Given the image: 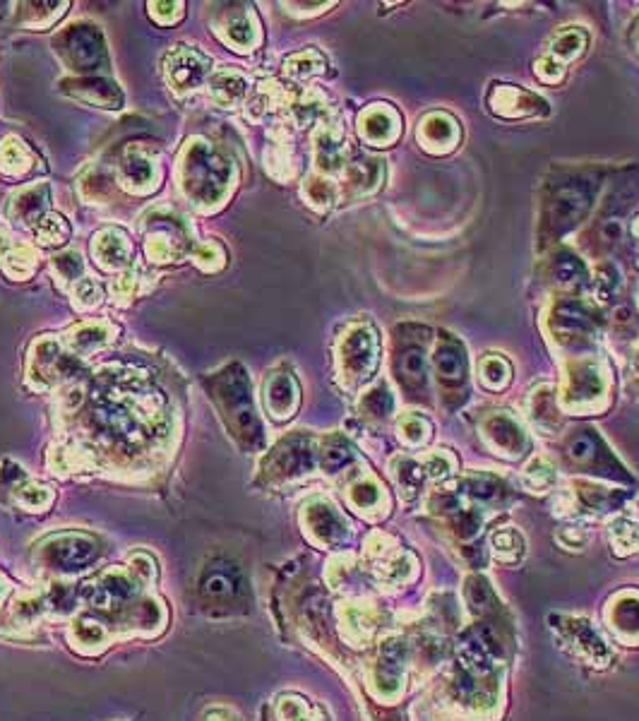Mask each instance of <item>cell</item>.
I'll return each mask as SVG.
<instances>
[{
  "label": "cell",
  "instance_id": "cell-41",
  "mask_svg": "<svg viewBox=\"0 0 639 721\" xmlns=\"http://www.w3.org/2000/svg\"><path fill=\"white\" fill-rule=\"evenodd\" d=\"M34 234H37V241L41 246H63L70 238V226L61 214H49V217H44L34 226Z\"/></svg>",
  "mask_w": 639,
  "mask_h": 721
},
{
  "label": "cell",
  "instance_id": "cell-53",
  "mask_svg": "<svg viewBox=\"0 0 639 721\" xmlns=\"http://www.w3.org/2000/svg\"><path fill=\"white\" fill-rule=\"evenodd\" d=\"M611 536H613V544L618 546V551L632 553L639 548V527H635L632 522H625V520L615 522Z\"/></svg>",
  "mask_w": 639,
  "mask_h": 721
},
{
  "label": "cell",
  "instance_id": "cell-18",
  "mask_svg": "<svg viewBox=\"0 0 639 721\" xmlns=\"http://www.w3.org/2000/svg\"><path fill=\"white\" fill-rule=\"evenodd\" d=\"M68 356L63 354L58 342H53L51 337L39 339V342L32 344V351H29V366H27V380L34 390H49L58 383V380L65 378L63 368Z\"/></svg>",
  "mask_w": 639,
  "mask_h": 721
},
{
  "label": "cell",
  "instance_id": "cell-26",
  "mask_svg": "<svg viewBox=\"0 0 639 721\" xmlns=\"http://www.w3.org/2000/svg\"><path fill=\"white\" fill-rule=\"evenodd\" d=\"M418 142L426 152L431 154H445L452 152L459 142V125L450 113L435 111L431 116H426L418 125Z\"/></svg>",
  "mask_w": 639,
  "mask_h": 721
},
{
  "label": "cell",
  "instance_id": "cell-10",
  "mask_svg": "<svg viewBox=\"0 0 639 721\" xmlns=\"http://www.w3.org/2000/svg\"><path fill=\"white\" fill-rule=\"evenodd\" d=\"M315 469V443L308 436L284 438L282 443L267 455L262 464V479L270 484H284V481L301 479Z\"/></svg>",
  "mask_w": 639,
  "mask_h": 721
},
{
  "label": "cell",
  "instance_id": "cell-54",
  "mask_svg": "<svg viewBox=\"0 0 639 721\" xmlns=\"http://www.w3.org/2000/svg\"><path fill=\"white\" fill-rule=\"evenodd\" d=\"M620 284L623 282H620V274L613 265H601L599 270H596V294H599V299H611V296L618 294Z\"/></svg>",
  "mask_w": 639,
  "mask_h": 721
},
{
  "label": "cell",
  "instance_id": "cell-31",
  "mask_svg": "<svg viewBox=\"0 0 639 721\" xmlns=\"http://www.w3.org/2000/svg\"><path fill=\"white\" fill-rule=\"evenodd\" d=\"M113 335H116V330H113L109 323H82L68 332L65 344H68L70 351L80 356V359H87L94 351L104 349L113 339Z\"/></svg>",
  "mask_w": 639,
  "mask_h": 721
},
{
  "label": "cell",
  "instance_id": "cell-1",
  "mask_svg": "<svg viewBox=\"0 0 639 721\" xmlns=\"http://www.w3.org/2000/svg\"><path fill=\"white\" fill-rule=\"evenodd\" d=\"M601 178L596 169H567L551 176L541 205V246L558 241L587 217Z\"/></svg>",
  "mask_w": 639,
  "mask_h": 721
},
{
  "label": "cell",
  "instance_id": "cell-3",
  "mask_svg": "<svg viewBox=\"0 0 639 721\" xmlns=\"http://www.w3.org/2000/svg\"><path fill=\"white\" fill-rule=\"evenodd\" d=\"M178 181L197 210L212 212L226 200L236 181V171L224 154H219L205 140L195 137L185 147L181 166H178Z\"/></svg>",
  "mask_w": 639,
  "mask_h": 721
},
{
  "label": "cell",
  "instance_id": "cell-29",
  "mask_svg": "<svg viewBox=\"0 0 639 721\" xmlns=\"http://www.w3.org/2000/svg\"><path fill=\"white\" fill-rule=\"evenodd\" d=\"M567 455H570L577 464H584V467L599 469L601 464H613V467H618V464L613 462L611 452H608L606 445H603V440L596 436L591 428H579V431L572 433L570 440H567Z\"/></svg>",
  "mask_w": 639,
  "mask_h": 721
},
{
  "label": "cell",
  "instance_id": "cell-36",
  "mask_svg": "<svg viewBox=\"0 0 639 721\" xmlns=\"http://www.w3.org/2000/svg\"><path fill=\"white\" fill-rule=\"evenodd\" d=\"M351 460H354V448H351L349 440L344 436H330L322 440V448H320L322 469H327L330 474H337L339 469L351 464Z\"/></svg>",
  "mask_w": 639,
  "mask_h": 721
},
{
  "label": "cell",
  "instance_id": "cell-16",
  "mask_svg": "<svg viewBox=\"0 0 639 721\" xmlns=\"http://www.w3.org/2000/svg\"><path fill=\"white\" fill-rule=\"evenodd\" d=\"M303 527L320 546H337L349 536V524L327 498H313L303 505Z\"/></svg>",
  "mask_w": 639,
  "mask_h": 721
},
{
  "label": "cell",
  "instance_id": "cell-5",
  "mask_svg": "<svg viewBox=\"0 0 639 721\" xmlns=\"http://www.w3.org/2000/svg\"><path fill=\"white\" fill-rule=\"evenodd\" d=\"M380 361L378 330L370 323H354L337 342V375L344 387L354 390L375 373Z\"/></svg>",
  "mask_w": 639,
  "mask_h": 721
},
{
  "label": "cell",
  "instance_id": "cell-20",
  "mask_svg": "<svg viewBox=\"0 0 639 721\" xmlns=\"http://www.w3.org/2000/svg\"><path fill=\"white\" fill-rule=\"evenodd\" d=\"M118 181L133 193L145 195L159 186V159L152 157L142 147H130L123 154L121 169H118Z\"/></svg>",
  "mask_w": 639,
  "mask_h": 721
},
{
  "label": "cell",
  "instance_id": "cell-2",
  "mask_svg": "<svg viewBox=\"0 0 639 721\" xmlns=\"http://www.w3.org/2000/svg\"><path fill=\"white\" fill-rule=\"evenodd\" d=\"M207 392L217 404L219 414L226 423V431L234 436L241 450L258 452L265 445L262 423L250 397V380L243 366L231 363L219 373L207 378Z\"/></svg>",
  "mask_w": 639,
  "mask_h": 721
},
{
  "label": "cell",
  "instance_id": "cell-50",
  "mask_svg": "<svg viewBox=\"0 0 639 721\" xmlns=\"http://www.w3.org/2000/svg\"><path fill=\"white\" fill-rule=\"evenodd\" d=\"M399 436H402L404 443L409 445L426 443V440L431 438V423L416 414L404 416V419L399 421Z\"/></svg>",
  "mask_w": 639,
  "mask_h": 721
},
{
  "label": "cell",
  "instance_id": "cell-13",
  "mask_svg": "<svg viewBox=\"0 0 639 721\" xmlns=\"http://www.w3.org/2000/svg\"><path fill=\"white\" fill-rule=\"evenodd\" d=\"M0 503L15 505L25 512H46L53 503V491L29 481L15 462H5L0 469Z\"/></svg>",
  "mask_w": 639,
  "mask_h": 721
},
{
  "label": "cell",
  "instance_id": "cell-33",
  "mask_svg": "<svg viewBox=\"0 0 639 721\" xmlns=\"http://www.w3.org/2000/svg\"><path fill=\"white\" fill-rule=\"evenodd\" d=\"M551 279L560 286H577L587 279V267L570 250H558L551 260Z\"/></svg>",
  "mask_w": 639,
  "mask_h": 721
},
{
  "label": "cell",
  "instance_id": "cell-51",
  "mask_svg": "<svg viewBox=\"0 0 639 721\" xmlns=\"http://www.w3.org/2000/svg\"><path fill=\"white\" fill-rule=\"evenodd\" d=\"M193 260H195V265L200 267V270L217 272V270H222V267H224L226 253H224V248L219 246V243L209 241V243H205V246H200L195 250Z\"/></svg>",
  "mask_w": 639,
  "mask_h": 721
},
{
  "label": "cell",
  "instance_id": "cell-39",
  "mask_svg": "<svg viewBox=\"0 0 639 721\" xmlns=\"http://www.w3.org/2000/svg\"><path fill=\"white\" fill-rule=\"evenodd\" d=\"M382 488L375 484L370 476L366 479H358L354 486L349 488V503L354 505L358 512H370V510H378L382 505Z\"/></svg>",
  "mask_w": 639,
  "mask_h": 721
},
{
  "label": "cell",
  "instance_id": "cell-46",
  "mask_svg": "<svg viewBox=\"0 0 639 721\" xmlns=\"http://www.w3.org/2000/svg\"><path fill=\"white\" fill-rule=\"evenodd\" d=\"M53 274L58 277V282L68 284V282H80V277L85 274V262H82V255L70 250V253L56 255L51 262Z\"/></svg>",
  "mask_w": 639,
  "mask_h": 721
},
{
  "label": "cell",
  "instance_id": "cell-25",
  "mask_svg": "<svg viewBox=\"0 0 639 721\" xmlns=\"http://www.w3.org/2000/svg\"><path fill=\"white\" fill-rule=\"evenodd\" d=\"M92 253L94 258L104 270L118 272L123 267L130 265L133 260V241L118 226H109V229H101L92 241Z\"/></svg>",
  "mask_w": 639,
  "mask_h": 721
},
{
  "label": "cell",
  "instance_id": "cell-56",
  "mask_svg": "<svg viewBox=\"0 0 639 721\" xmlns=\"http://www.w3.org/2000/svg\"><path fill=\"white\" fill-rule=\"evenodd\" d=\"M279 717L284 721H313L306 702H303L301 697H291V695L279 700Z\"/></svg>",
  "mask_w": 639,
  "mask_h": 721
},
{
  "label": "cell",
  "instance_id": "cell-60",
  "mask_svg": "<svg viewBox=\"0 0 639 721\" xmlns=\"http://www.w3.org/2000/svg\"><path fill=\"white\" fill-rule=\"evenodd\" d=\"M630 383H632V387H635V390L639 392V349H637V354H635V359H632V371H630Z\"/></svg>",
  "mask_w": 639,
  "mask_h": 721
},
{
  "label": "cell",
  "instance_id": "cell-38",
  "mask_svg": "<svg viewBox=\"0 0 639 721\" xmlns=\"http://www.w3.org/2000/svg\"><path fill=\"white\" fill-rule=\"evenodd\" d=\"M512 378V366L510 361H505L503 356H483L481 361V383L488 387V390H505V385L510 383Z\"/></svg>",
  "mask_w": 639,
  "mask_h": 721
},
{
  "label": "cell",
  "instance_id": "cell-9",
  "mask_svg": "<svg viewBox=\"0 0 639 721\" xmlns=\"http://www.w3.org/2000/svg\"><path fill=\"white\" fill-rule=\"evenodd\" d=\"M608 392V378L603 373L601 361L582 359L567 366L563 409L565 411H596L601 409V399Z\"/></svg>",
  "mask_w": 639,
  "mask_h": 721
},
{
  "label": "cell",
  "instance_id": "cell-45",
  "mask_svg": "<svg viewBox=\"0 0 639 721\" xmlns=\"http://www.w3.org/2000/svg\"><path fill=\"white\" fill-rule=\"evenodd\" d=\"M394 399L385 385L373 387V390L366 392L361 399V414L373 416V419H385V416L392 414Z\"/></svg>",
  "mask_w": 639,
  "mask_h": 721
},
{
  "label": "cell",
  "instance_id": "cell-27",
  "mask_svg": "<svg viewBox=\"0 0 639 721\" xmlns=\"http://www.w3.org/2000/svg\"><path fill=\"white\" fill-rule=\"evenodd\" d=\"M63 92L70 97L85 101V104L99 106V109H121L123 106V92L118 89L116 82L104 80V77H80V80H65L61 82Z\"/></svg>",
  "mask_w": 639,
  "mask_h": 721
},
{
  "label": "cell",
  "instance_id": "cell-12",
  "mask_svg": "<svg viewBox=\"0 0 639 721\" xmlns=\"http://www.w3.org/2000/svg\"><path fill=\"white\" fill-rule=\"evenodd\" d=\"M548 325H551L553 337L570 347V344H582L594 339L601 327V315L589 303L563 299L553 306L551 315H548Z\"/></svg>",
  "mask_w": 639,
  "mask_h": 721
},
{
  "label": "cell",
  "instance_id": "cell-49",
  "mask_svg": "<svg viewBox=\"0 0 639 721\" xmlns=\"http://www.w3.org/2000/svg\"><path fill=\"white\" fill-rule=\"evenodd\" d=\"M615 628L625 635H639V601L637 599H625L615 606Z\"/></svg>",
  "mask_w": 639,
  "mask_h": 721
},
{
  "label": "cell",
  "instance_id": "cell-21",
  "mask_svg": "<svg viewBox=\"0 0 639 721\" xmlns=\"http://www.w3.org/2000/svg\"><path fill=\"white\" fill-rule=\"evenodd\" d=\"M241 594V577L231 563H212L202 572L200 597L207 606H229Z\"/></svg>",
  "mask_w": 639,
  "mask_h": 721
},
{
  "label": "cell",
  "instance_id": "cell-52",
  "mask_svg": "<svg viewBox=\"0 0 639 721\" xmlns=\"http://www.w3.org/2000/svg\"><path fill=\"white\" fill-rule=\"evenodd\" d=\"M104 294H101V286L94 284L92 279H80L75 284V294H73V303L77 311H92L97 308Z\"/></svg>",
  "mask_w": 639,
  "mask_h": 721
},
{
  "label": "cell",
  "instance_id": "cell-19",
  "mask_svg": "<svg viewBox=\"0 0 639 721\" xmlns=\"http://www.w3.org/2000/svg\"><path fill=\"white\" fill-rule=\"evenodd\" d=\"M483 438L498 455H507L512 460L529 448L527 433L507 411H495L483 421Z\"/></svg>",
  "mask_w": 639,
  "mask_h": 721
},
{
  "label": "cell",
  "instance_id": "cell-58",
  "mask_svg": "<svg viewBox=\"0 0 639 721\" xmlns=\"http://www.w3.org/2000/svg\"><path fill=\"white\" fill-rule=\"evenodd\" d=\"M452 467H455V462H452V457L445 455V452H435V455L428 457V462H426V469L431 476L450 474Z\"/></svg>",
  "mask_w": 639,
  "mask_h": 721
},
{
  "label": "cell",
  "instance_id": "cell-48",
  "mask_svg": "<svg viewBox=\"0 0 639 721\" xmlns=\"http://www.w3.org/2000/svg\"><path fill=\"white\" fill-rule=\"evenodd\" d=\"M303 195H306L308 205L318 207V210H327V207H330L334 202V195H337V190H334V186L330 181H327V178L313 176V178H308L306 186H303Z\"/></svg>",
  "mask_w": 639,
  "mask_h": 721
},
{
  "label": "cell",
  "instance_id": "cell-32",
  "mask_svg": "<svg viewBox=\"0 0 639 721\" xmlns=\"http://www.w3.org/2000/svg\"><path fill=\"white\" fill-rule=\"evenodd\" d=\"M0 265L8 277L29 279L37 270V255L32 253V248L20 246L5 231H0Z\"/></svg>",
  "mask_w": 639,
  "mask_h": 721
},
{
  "label": "cell",
  "instance_id": "cell-61",
  "mask_svg": "<svg viewBox=\"0 0 639 721\" xmlns=\"http://www.w3.org/2000/svg\"><path fill=\"white\" fill-rule=\"evenodd\" d=\"M8 592H10L8 582H5V580H3V577H0V604H3V601H5V597H8Z\"/></svg>",
  "mask_w": 639,
  "mask_h": 721
},
{
  "label": "cell",
  "instance_id": "cell-44",
  "mask_svg": "<svg viewBox=\"0 0 639 721\" xmlns=\"http://www.w3.org/2000/svg\"><path fill=\"white\" fill-rule=\"evenodd\" d=\"M322 70H325V58L318 51H301L284 63V73L296 77V80L318 75Z\"/></svg>",
  "mask_w": 639,
  "mask_h": 721
},
{
  "label": "cell",
  "instance_id": "cell-37",
  "mask_svg": "<svg viewBox=\"0 0 639 721\" xmlns=\"http://www.w3.org/2000/svg\"><path fill=\"white\" fill-rule=\"evenodd\" d=\"M346 176H349V183L358 190V193H370V190L378 188L382 178V162H378V159L351 162L349 169H346Z\"/></svg>",
  "mask_w": 639,
  "mask_h": 721
},
{
  "label": "cell",
  "instance_id": "cell-55",
  "mask_svg": "<svg viewBox=\"0 0 639 721\" xmlns=\"http://www.w3.org/2000/svg\"><path fill=\"white\" fill-rule=\"evenodd\" d=\"M553 479H555V469L551 467V462H548V460H541V457H536V460L529 464L527 481L534 488H548L553 484Z\"/></svg>",
  "mask_w": 639,
  "mask_h": 721
},
{
  "label": "cell",
  "instance_id": "cell-43",
  "mask_svg": "<svg viewBox=\"0 0 639 721\" xmlns=\"http://www.w3.org/2000/svg\"><path fill=\"white\" fill-rule=\"evenodd\" d=\"M529 411H531V419L543 428H553L555 423H558L560 409L555 407L551 387H541V390L534 392V397H531L529 402Z\"/></svg>",
  "mask_w": 639,
  "mask_h": 721
},
{
  "label": "cell",
  "instance_id": "cell-42",
  "mask_svg": "<svg viewBox=\"0 0 639 721\" xmlns=\"http://www.w3.org/2000/svg\"><path fill=\"white\" fill-rule=\"evenodd\" d=\"M27 8L32 10L22 13V25L29 29H49L65 13L68 3H29Z\"/></svg>",
  "mask_w": 639,
  "mask_h": 721
},
{
  "label": "cell",
  "instance_id": "cell-6",
  "mask_svg": "<svg viewBox=\"0 0 639 721\" xmlns=\"http://www.w3.org/2000/svg\"><path fill=\"white\" fill-rule=\"evenodd\" d=\"M53 49L73 73L94 77L99 70L109 68V51H106L104 34L99 32L97 25H89V22L65 27L53 39Z\"/></svg>",
  "mask_w": 639,
  "mask_h": 721
},
{
  "label": "cell",
  "instance_id": "cell-47",
  "mask_svg": "<svg viewBox=\"0 0 639 721\" xmlns=\"http://www.w3.org/2000/svg\"><path fill=\"white\" fill-rule=\"evenodd\" d=\"M467 488H469L471 496L483 500V503H495V500L503 498L507 491V486L503 484V481L495 479V476H491V474L474 476V479H469Z\"/></svg>",
  "mask_w": 639,
  "mask_h": 721
},
{
  "label": "cell",
  "instance_id": "cell-34",
  "mask_svg": "<svg viewBox=\"0 0 639 721\" xmlns=\"http://www.w3.org/2000/svg\"><path fill=\"white\" fill-rule=\"evenodd\" d=\"M32 152L22 140L17 137H8V140L0 145V171L8 176H22L32 169Z\"/></svg>",
  "mask_w": 639,
  "mask_h": 721
},
{
  "label": "cell",
  "instance_id": "cell-57",
  "mask_svg": "<svg viewBox=\"0 0 639 721\" xmlns=\"http://www.w3.org/2000/svg\"><path fill=\"white\" fill-rule=\"evenodd\" d=\"M149 15L159 25H176L183 17V3H149Z\"/></svg>",
  "mask_w": 639,
  "mask_h": 721
},
{
  "label": "cell",
  "instance_id": "cell-35",
  "mask_svg": "<svg viewBox=\"0 0 639 721\" xmlns=\"http://www.w3.org/2000/svg\"><path fill=\"white\" fill-rule=\"evenodd\" d=\"M209 92L219 106H236L248 92V82L238 73H219L209 80Z\"/></svg>",
  "mask_w": 639,
  "mask_h": 721
},
{
  "label": "cell",
  "instance_id": "cell-24",
  "mask_svg": "<svg viewBox=\"0 0 639 721\" xmlns=\"http://www.w3.org/2000/svg\"><path fill=\"white\" fill-rule=\"evenodd\" d=\"M301 404V387L291 373L277 371L265 380V407L274 421H286L298 411Z\"/></svg>",
  "mask_w": 639,
  "mask_h": 721
},
{
  "label": "cell",
  "instance_id": "cell-14",
  "mask_svg": "<svg viewBox=\"0 0 639 721\" xmlns=\"http://www.w3.org/2000/svg\"><path fill=\"white\" fill-rule=\"evenodd\" d=\"M164 73L176 94L195 92L212 73V61L190 46H173L164 58Z\"/></svg>",
  "mask_w": 639,
  "mask_h": 721
},
{
  "label": "cell",
  "instance_id": "cell-7",
  "mask_svg": "<svg viewBox=\"0 0 639 721\" xmlns=\"http://www.w3.org/2000/svg\"><path fill=\"white\" fill-rule=\"evenodd\" d=\"M428 342H431V330H426V327H397V339H394V375H397L404 392H409V395L416 399L423 397L428 383Z\"/></svg>",
  "mask_w": 639,
  "mask_h": 721
},
{
  "label": "cell",
  "instance_id": "cell-11",
  "mask_svg": "<svg viewBox=\"0 0 639 721\" xmlns=\"http://www.w3.org/2000/svg\"><path fill=\"white\" fill-rule=\"evenodd\" d=\"M433 368L445 402L447 397H457V402H462L464 395L469 392L467 349L450 332H440L433 351Z\"/></svg>",
  "mask_w": 639,
  "mask_h": 721
},
{
  "label": "cell",
  "instance_id": "cell-17",
  "mask_svg": "<svg viewBox=\"0 0 639 721\" xmlns=\"http://www.w3.org/2000/svg\"><path fill=\"white\" fill-rule=\"evenodd\" d=\"M217 34L234 51H253L262 41L260 22L248 5H231L214 20Z\"/></svg>",
  "mask_w": 639,
  "mask_h": 721
},
{
  "label": "cell",
  "instance_id": "cell-59",
  "mask_svg": "<svg viewBox=\"0 0 639 721\" xmlns=\"http://www.w3.org/2000/svg\"><path fill=\"white\" fill-rule=\"evenodd\" d=\"M207 721H238V714L229 707H212L205 714Z\"/></svg>",
  "mask_w": 639,
  "mask_h": 721
},
{
  "label": "cell",
  "instance_id": "cell-8",
  "mask_svg": "<svg viewBox=\"0 0 639 721\" xmlns=\"http://www.w3.org/2000/svg\"><path fill=\"white\" fill-rule=\"evenodd\" d=\"M145 585L147 582L133 568H109L99 572L94 580H89L80 594L87 609L101 613H121L142 599L140 594Z\"/></svg>",
  "mask_w": 639,
  "mask_h": 721
},
{
  "label": "cell",
  "instance_id": "cell-40",
  "mask_svg": "<svg viewBox=\"0 0 639 721\" xmlns=\"http://www.w3.org/2000/svg\"><path fill=\"white\" fill-rule=\"evenodd\" d=\"M584 49H587V32H582V29L577 27H570L565 29V32L558 34V39L553 41L551 51L553 56L558 58V63L563 61H572V58H577L579 53H584Z\"/></svg>",
  "mask_w": 639,
  "mask_h": 721
},
{
  "label": "cell",
  "instance_id": "cell-22",
  "mask_svg": "<svg viewBox=\"0 0 639 721\" xmlns=\"http://www.w3.org/2000/svg\"><path fill=\"white\" fill-rule=\"evenodd\" d=\"M488 106L493 113L503 118H529V116H546L548 104L536 94L524 92L512 85H498L488 94Z\"/></svg>",
  "mask_w": 639,
  "mask_h": 721
},
{
  "label": "cell",
  "instance_id": "cell-30",
  "mask_svg": "<svg viewBox=\"0 0 639 721\" xmlns=\"http://www.w3.org/2000/svg\"><path fill=\"white\" fill-rule=\"evenodd\" d=\"M109 640L111 633L106 630V625L87 611L80 613L73 621V628H70V642L82 654H99L101 649L109 647Z\"/></svg>",
  "mask_w": 639,
  "mask_h": 721
},
{
  "label": "cell",
  "instance_id": "cell-4",
  "mask_svg": "<svg viewBox=\"0 0 639 721\" xmlns=\"http://www.w3.org/2000/svg\"><path fill=\"white\" fill-rule=\"evenodd\" d=\"M101 556L97 536L85 532L49 534L34 546V563L51 575H77L92 568Z\"/></svg>",
  "mask_w": 639,
  "mask_h": 721
},
{
  "label": "cell",
  "instance_id": "cell-23",
  "mask_svg": "<svg viewBox=\"0 0 639 721\" xmlns=\"http://www.w3.org/2000/svg\"><path fill=\"white\" fill-rule=\"evenodd\" d=\"M358 133L373 147H390L402 133V118L387 104H375L358 118Z\"/></svg>",
  "mask_w": 639,
  "mask_h": 721
},
{
  "label": "cell",
  "instance_id": "cell-62",
  "mask_svg": "<svg viewBox=\"0 0 639 721\" xmlns=\"http://www.w3.org/2000/svg\"><path fill=\"white\" fill-rule=\"evenodd\" d=\"M637 236H639V222H637Z\"/></svg>",
  "mask_w": 639,
  "mask_h": 721
},
{
  "label": "cell",
  "instance_id": "cell-28",
  "mask_svg": "<svg viewBox=\"0 0 639 721\" xmlns=\"http://www.w3.org/2000/svg\"><path fill=\"white\" fill-rule=\"evenodd\" d=\"M51 188L49 183H34V186L22 188L8 202V219L20 226H37L49 210Z\"/></svg>",
  "mask_w": 639,
  "mask_h": 721
},
{
  "label": "cell",
  "instance_id": "cell-15",
  "mask_svg": "<svg viewBox=\"0 0 639 721\" xmlns=\"http://www.w3.org/2000/svg\"><path fill=\"white\" fill-rule=\"evenodd\" d=\"M147 241V258L157 265H166V262H178L188 253V231L183 229L181 219L169 214L166 219L154 217L149 222V229L145 231Z\"/></svg>",
  "mask_w": 639,
  "mask_h": 721
}]
</instances>
